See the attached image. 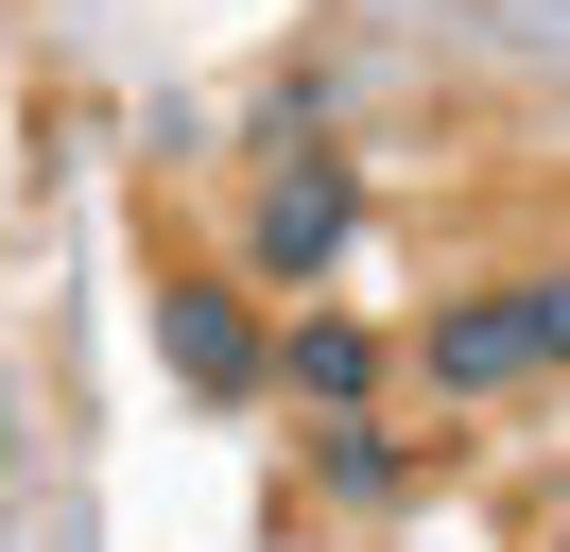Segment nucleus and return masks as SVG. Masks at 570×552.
Segmentation results:
<instances>
[{
  "mask_svg": "<svg viewBox=\"0 0 570 552\" xmlns=\"http://www.w3.org/2000/svg\"><path fill=\"white\" fill-rule=\"evenodd\" d=\"M346 241H363V172H346V156H259V190H243V259H225V276L312 294V276H346Z\"/></svg>",
  "mask_w": 570,
  "mask_h": 552,
  "instance_id": "nucleus-2",
  "label": "nucleus"
},
{
  "mask_svg": "<svg viewBox=\"0 0 570 552\" xmlns=\"http://www.w3.org/2000/svg\"><path fill=\"white\" fill-rule=\"evenodd\" d=\"M553 328H570V294H553V259H519V276H484V294H450V310H415V397H535L553 379Z\"/></svg>",
  "mask_w": 570,
  "mask_h": 552,
  "instance_id": "nucleus-1",
  "label": "nucleus"
},
{
  "mask_svg": "<svg viewBox=\"0 0 570 552\" xmlns=\"http://www.w3.org/2000/svg\"><path fill=\"white\" fill-rule=\"evenodd\" d=\"M381 379H397V345L346 328V310H294V328L259 345V397H294V414H363Z\"/></svg>",
  "mask_w": 570,
  "mask_h": 552,
  "instance_id": "nucleus-4",
  "label": "nucleus"
},
{
  "mask_svg": "<svg viewBox=\"0 0 570 552\" xmlns=\"http://www.w3.org/2000/svg\"><path fill=\"white\" fill-rule=\"evenodd\" d=\"M312 483H328V501H397V483H415V448L381 432V397H363V414H312Z\"/></svg>",
  "mask_w": 570,
  "mask_h": 552,
  "instance_id": "nucleus-5",
  "label": "nucleus"
},
{
  "mask_svg": "<svg viewBox=\"0 0 570 552\" xmlns=\"http://www.w3.org/2000/svg\"><path fill=\"white\" fill-rule=\"evenodd\" d=\"M259 345H277L259 276H225V259H174V276H156V363H174L208 414H243V397H259Z\"/></svg>",
  "mask_w": 570,
  "mask_h": 552,
  "instance_id": "nucleus-3",
  "label": "nucleus"
},
{
  "mask_svg": "<svg viewBox=\"0 0 570 552\" xmlns=\"http://www.w3.org/2000/svg\"><path fill=\"white\" fill-rule=\"evenodd\" d=\"M243 138H259V156H328V87H277Z\"/></svg>",
  "mask_w": 570,
  "mask_h": 552,
  "instance_id": "nucleus-6",
  "label": "nucleus"
},
{
  "mask_svg": "<svg viewBox=\"0 0 570 552\" xmlns=\"http://www.w3.org/2000/svg\"><path fill=\"white\" fill-rule=\"evenodd\" d=\"M0 448H18V432H0Z\"/></svg>",
  "mask_w": 570,
  "mask_h": 552,
  "instance_id": "nucleus-7",
  "label": "nucleus"
}]
</instances>
